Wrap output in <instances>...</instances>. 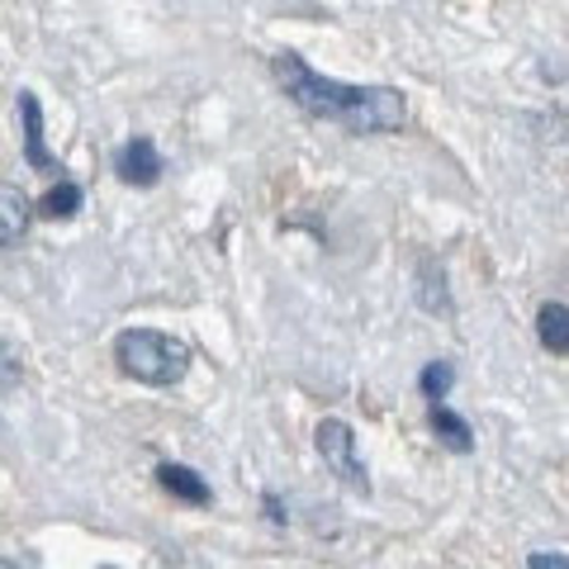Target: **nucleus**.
I'll return each instance as SVG.
<instances>
[{
    "label": "nucleus",
    "instance_id": "1",
    "mask_svg": "<svg viewBox=\"0 0 569 569\" xmlns=\"http://www.w3.org/2000/svg\"><path fill=\"white\" fill-rule=\"evenodd\" d=\"M271 77L295 110H305L309 119L337 123V129H347V133H361V138L399 133L403 119H408V100H403V91H395V86H347L337 77L313 71L290 48L271 58Z\"/></svg>",
    "mask_w": 569,
    "mask_h": 569
},
{
    "label": "nucleus",
    "instance_id": "2",
    "mask_svg": "<svg viewBox=\"0 0 569 569\" xmlns=\"http://www.w3.org/2000/svg\"><path fill=\"white\" fill-rule=\"evenodd\" d=\"M114 361L129 380L167 389V385L186 380L190 347L181 342V337H167V332H152V328H129V332L114 337Z\"/></svg>",
    "mask_w": 569,
    "mask_h": 569
},
{
    "label": "nucleus",
    "instance_id": "3",
    "mask_svg": "<svg viewBox=\"0 0 569 569\" xmlns=\"http://www.w3.org/2000/svg\"><path fill=\"white\" fill-rule=\"evenodd\" d=\"M313 447L318 456H323V466L342 479V485L351 493H370V479H366V466H361V456H356V432H351V422L342 418H323L318 422V432H313Z\"/></svg>",
    "mask_w": 569,
    "mask_h": 569
},
{
    "label": "nucleus",
    "instance_id": "4",
    "mask_svg": "<svg viewBox=\"0 0 569 569\" xmlns=\"http://www.w3.org/2000/svg\"><path fill=\"white\" fill-rule=\"evenodd\" d=\"M114 171H119V181H123V186L148 190V186L162 181L167 162H162V152H157V142H152V138H129V142L119 148V157H114Z\"/></svg>",
    "mask_w": 569,
    "mask_h": 569
},
{
    "label": "nucleus",
    "instance_id": "5",
    "mask_svg": "<svg viewBox=\"0 0 569 569\" xmlns=\"http://www.w3.org/2000/svg\"><path fill=\"white\" fill-rule=\"evenodd\" d=\"M20 123H24V162L33 171H43V176L62 171L58 157H52L48 142H43V104H39V96H33V91H20Z\"/></svg>",
    "mask_w": 569,
    "mask_h": 569
},
{
    "label": "nucleus",
    "instance_id": "6",
    "mask_svg": "<svg viewBox=\"0 0 569 569\" xmlns=\"http://www.w3.org/2000/svg\"><path fill=\"white\" fill-rule=\"evenodd\" d=\"M29 223H33V200H29L20 186L0 181V247L20 242L29 233Z\"/></svg>",
    "mask_w": 569,
    "mask_h": 569
},
{
    "label": "nucleus",
    "instance_id": "7",
    "mask_svg": "<svg viewBox=\"0 0 569 569\" xmlns=\"http://www.w3.org/2000/svg\"><path fill=\"white\" fill-rule=\"evenodd\" d=\"M157 485H162L171 498H181V503L190 508H204L209 503V485H204V475L200 470H190V466H176V460H167V466H157Z\"/></svg>",
    "mask_w": 569,
    "mask_h": 569
},
{
    "label": "nucleus",
    "instance_id": "8",
    "mask_svg": "<svg viewBox=\"0 0 569 569\" xmlns=\"http://www.w3.org/2000/svg\"><path fill=\"white\" fill-rule=\"evenodd\" d=\"M432 432H437V441L447 451H456V456H470L475 451V427L456 413V408H447V403H432Z\"/></svg>",
    "mask_w": 569,
    "mask_h": 569
},
{
    "label": "nucleus",
    "instance_id": "9",
    "mask_svg": "<svg viewBox=\"0 0 569 569\" xmlns=\"http://www.w3.org/2000/svg\"><path fill=\"white\" fill-rule=\"evenodd\" d=\"M537 337L550 356H565L569 351V309L565 299H546L541 313H537Z\"/></svg>",
    "mask_w": 569,
    "mask_h": 569
},
{
    "label": "nucleus",
    "instance_id": "10",
    "mask_svg": "<svg viewBox=\"0 0 569 569\" xmlns=\"http://www.w3.org/2000/svg\"><path fill=\"white\" fill-rule=\"evenodd\" d=\"M81 204H86L81 186L58 181V186H52V190L43 194L39 204H33V219H52V223H58V219H77V213H81Z\"/></svg>",
    "mask_w": 569,
    "mask_h": 569
},
{
    "label": "nucleus",
    "instance_id": "11",
    "mask_svg": "<svg viewBox=\"0 0 569 569\" xmlns=\"http://www.w3.org/2000/svg\"><path fill=\"white\" fill-rule=\"evenodd\" d=\"M418 385H422V399H447L451 395V385H456V366L451 361H432V366H422V376H418Z\"/></svg>",
    "mask_w": 569,
    "mask_h": 569
},
{
    "label": "nucleus",
    "instance_id": "12",
    "mask_svg": "<svg viewBox=\"0 0 569 569\" xmlns=\"http://www.w3.org/2000/svg\"><path fill=\"white\" fill-rule=\"evenodd\" d=\"M20 380H24V351L0 337V395L20 389Z\"/></svg>",
    "mask_w": 569,
    "mask_h": 569
},
{
    "label": "nucleus",
    "instance_id": "13",
    "mask_svg": "<svg viewBox=\"0 0 569 569\" xmlns=\"http://www.w3.org/2000/svg\"><path fill=\"white\" fill-rule=\"evenodd\" d=\"M261 508H266V522H271V527H284V522H290V512H284V503H280L276 493H266V498H261Z\"/></svg>",
    "mask_w": 569,
    "mask_h": 569
},
{
    "label": "nucleus",
    "instance_id": "14",
    "mask_svg": "<svg viewBox=\"0 0 569 569\" xmlns=\"http://www.w3.org/2000/svg\"><path fill=\"white\" fill-rule=\"evenodd\" d=\"M527 565H531V569H565L569 560H565L560 550H556V556H527Z\"/></svg>",
    "mask_w": 569,
    "mask_h": 569
},
{
    "label": "nucleus",
    "instance_id": "15",
    "mask_svg": "<svg viewBox=\"0 0 569 569\" xmlns=\"http://www.w3.org/2000/svg\"><path fill=\"white\" fill-rule=\"evenodd\" d=\"M14 565H20V560H10V556H0V569H14Z\"/></svg>",
    "mask_w": 569,
    "mask_h": 569
}]
</instances>
